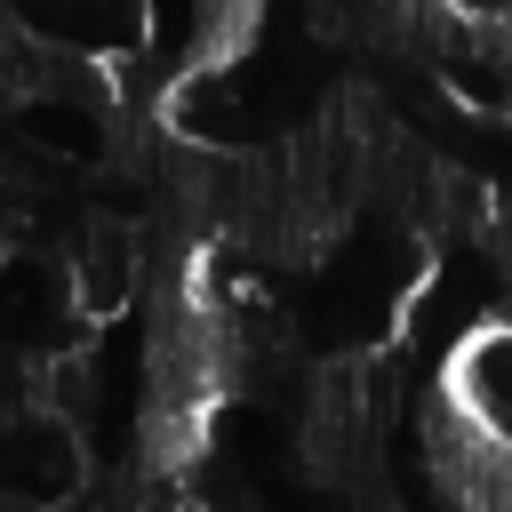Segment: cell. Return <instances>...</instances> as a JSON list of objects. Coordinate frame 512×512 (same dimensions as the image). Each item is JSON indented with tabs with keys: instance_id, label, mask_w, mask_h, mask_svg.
Masks as SVG:
<instances>
[{
	"instance_id": "1",
	"label": "cell",
	"mask_w": 512,
	"mask_h": 512,
	"mask_svg": "<svg viewBox=\"0 0 512 512\" xmlns=\"http://www.w3.org/2000/svg\"><path fill=\"white\" fill-rule=\"evenodd\" d=\"M64 288L80 320H112L136 288H144V232L128 216H88L72 256H64Z\"/></svg>"
}]
</instances>
